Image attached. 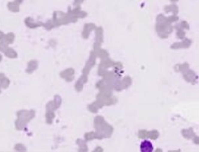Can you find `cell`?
<instances>
[{"label":"cell","mask_w":199,"mask_h":152,"mask_svg":"<svg viewBox=\"0 0 199 152\" xmlns=\"http://www.w3.org/2000/svg\"><path fill=\"white\" fill-rule=\"evenodd\" d=\"M15 150L18 151H25L27 149L22 144H17L15 146Z\"/></svg>","instance_id":"9"},{"label":"cell","mask_w":199,"mask_h":152,"mask_svg":"<svg viewBox=\"0 0 199 152\" xmlns=\"http://www.w3.org/2000/svg\"><path fill=\"white\" fill-rule=\"evenodd\" d=\"M4 35H5V34H3V32L0 31V41H1V40H2V38H3Z\"/></svg>","instance_id":"10"},{"label":"cell","mask_w":199,"mask_h":152,"mask_svg":"<svg viewBox=\"0 0 199 152\" xmlns=\"http://www.w3.org/2000/svg\"><path fill=\"white\" fill-rule=\"evenodd\" d=\"M10 84V80L7 78L3 73H0V94L2 92L1 88L6 89Z\"/></svg>","instance_id":"3"},{"label":"cell","mask_w":199,"mask_h":152,"mask_svg":"<svg viewBox=\"0 0 199 152\" xmlns=\"http://www.w3.org/2000/svg\"><path fill=\"white\" fill-rule=\"evenodd\" d=\"M14 40H15V34L13 33H8L4 35L3 38L1 41L7 43V44H11V43H13Z\"/></svg>","instance_id":"5"},{"label":"cell","mask_w":199,"mask_h":152,"mask_svg":"<svg viewBox=\"0 0 199 152\" xmlns=\"http://www.w3.org/2000/svg\"><path fill=\"white\" fill-rule=\"evenodd\" d=\"M37 67V61L32 60V61L29 62V63H28V67L26 69V72L31 74V73H32L36 69Z\"/></svg>","instance_id":"8"},{"label":"cell","mask_w":199,"mask_h":152,"mask_svg":"<svg viewBox=\"0 0 199 152\" xmlns=\"http://www.w3.org/2000/svg\"><path fill=\"white\" fill-rule=\"evenodd\" d=\"M140 148L142 152H151L154 149L153 145L149 141H144L141 144Z\"/></svg>","instance_id":"4"},{"label":"cell","mask_w":199,"mask_h":152,"mask_svg":"<svg viewBox=\"0 0 199 152\" xmlns=\"http://www.w3.org/2000/svg\"><path fill=\"white\" fill-rule=\"evenodd\" d=\"M2 55L0 54V62L2 61Z\"/></svg>","instance_id":"11"},{"label":"cell","mask_w":199,"mask_h":152,"mask_svg":"<svg viewBox=\"0 0 199 152\" xmlns=\"http://www.w3.org/2000/svg\"><path fill=\"white\" fill-rule=\"evenodd\" d=\"M3 53H5V55L7 57H8V58L10 59H15L18 57V54H17V53L15 52V50H14L13 49L11 48V47H8V46L5 49Z\"/></svg>","instance_id":"6"},{"label":"cell","mask_w":199,"mask_h":152,"mask_svg":"<svg viewBox=\"0 0 199 152\" xmlns=\"http://www.w3.org/2000/svg\"><path fill=\"white\" fill-rule=\"evenodd\" d=\"M22 2H23V0H15L14 2H8L7 5L8 10L12 12H19V5Z\"/></svg>","instance_id":"2"},{"label":"cell","mask_w":199,"mask_h":152,"mask_svg":"<svg viewBox=\"0 0 199 152\" xmlns=\"http://www.w3.org/2000/svg\"><path fill=\"white\" fill-rule=\"evenodd\" d=\"M18 119L15 121V128L17 130H22L25 129L28 122L34 116V110H20L17 113Z\"/></svg>","instance_id":"1"},{"label":"cell","mask_w":199,"mask_h":152,"mask_svg":"<svg viewBox=\"0 0 199 152\" xmlns=\"http://www.w3.org/2000/svg\"><path fill=\"white\" fill-rule=\"evenodd\" d=\"M25 25L30 28H36L37 27L40 26V25H41V24L40 23H35L31 18H27L25 20Z\"/></svg>","instance_id":"7"}]
</instances>
